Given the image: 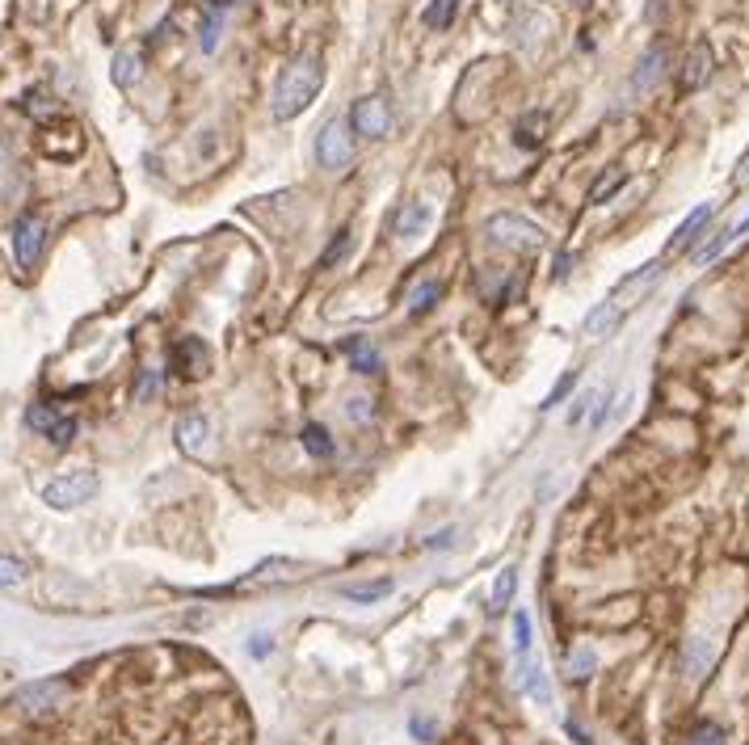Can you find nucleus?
<instances>
[{"label": "nucleus", "mask_w": 749, "mask_h": 745, "mask_svg": "<svg viewBox=\"0 0 749 745\" xmlns=\"http://www.w3.org/2000/svg\"><path fill=\"white\" fill-rule=\"evenodd\" d=\"M320 89H325V59H320L316 51L295 55L274 85V118H282V123H287V118H299L316 102Z\"/></svg>", "instance_id": "f257e3e1"}, {"label": "nucleus", "mask_w": 749, "mask_h": 745, "mask_svg": "<svg viewBox=\"0 0 749 745\" xmlns=\"http://www.w3.org/2000/svg\"><path fill=\"white\" fill-rule=\"evenodd\" d=\"M484 232H489L501 249H514V253H539L543 245H548V232H543L539 224H531V219L514 215V211L489 215V224H484Z\"/></svg>", "instance_id": "f03ea898"}, {"label": "nucleus", "mask_w": 749, "mask_h": 745, "mask_svg": "<svg viewBox=\"0 0 749 745\" xmlns=\"http://www.w3.org/2000/svg\"><path fill=\"white\" fill-rule=\"evenodd\" d=\"M101 489V480L97 472L89 468H76V472H64V476H55L43 485V501L51 510H76V506H85V501H93Z\"/></svg>", "instance_id": "7ed1b4c3"}, {"label": "nucleus", "mask_w": 749, "mask_h": 745, "mask_svg": "<svg viewBox=\"0 0 749 745\" xmlns=\"http://www.w3.org/2000/svg\"><path fill=\"white\" fill-rule=\"evenodd\" d=\"M354 127L346 123V118H333V123L320 131L316 139V160H320V169H329V173H341L350 165V156H354Z\"/></svg>", "instance_id": "20e7f679"}, {"label": "nucleus", "mask_w": 749, "mask_h": 745, "mask_svg": "<svg viewBox=\"0 0 749 745\" xmlns=\"http://www.w3.org/2000/svg\"><path fill=\"white\" fill-rule=\"evenodd\" d=\"M13 261H17V270H34L38 266V257H43V245H47V224L38 215H22L13 224Z\"/></svg>", "instance_id": "39448f33"}, {"label": "nucleus", "mask_w": 749, "mask_h": 745, "mask_svg": "<svg viewBox=\"0 0 749 745\" xmlns=\"http://www.w3.org/2000/svg\"><path fill=\"white\" fill-rule=\"evenodd\" d=\"M350 127H354V135H367V139L388 135V131H392V106H388V97L371 93V97H362V102H354Z\"/></svg>", "instance_id": "423d86ee"}, {"label": "nucleus", "mask_w": 749, "mask_h": 745, "mask_svg": "<svg viewBox=\"0 0 749 745\" xmlns=\"http://www.w3.org/2000/svg\"><path fill=\"white\" fill-rule=\"evenodd\" d=\"M712 68H716L712 47H707V43H695V47H691V55H686V64H682V76H678L682 93H695V89H703L707 80H712Z\"/></svg>", "instance_id": "0eeeda50"}, {"label": "nucleus", "mask_w": 749, "mask_h": 745, "mask_svg": "<svg viewBox=\"0 0 749 745\" xmlns=\"http://www.w3.org/2000/svg\"><path fill=\"white\" fill-rule=\"evenodd\" d=\"M64 695H68V682L55 678V682H34V687H22V691H17V703H22L30 716H43V712H51Z\"/></svg>", "instance_id": "6e6552de"}, {"label": "nucleus", "mask_w": 749, "mask_h": 745, "mask_svg": "<svg viewBox=\"0 0 749 745\" xmlns=\"http://www.w3.org/2000/svg\"><path fill=\"white\" fill-rule=\"evenodd\" d=\"M712 215H716L712 203H703V207H695L691 215H686L682 224H678V232L670 236V245H665V257H674V253H682L686 245H691V240H699V232L707 228V219H712Z\"/></svg>", "instance_id": "1a4fd4ad"}, {"label": "nucleus", "mask_w": 749, "mask_h": 745, "mask_svg": "<svg viewBox=\"0 0 749 745\" xmlns=\"http://www.w3.org/2000/svg\"><path fill=\"white\" fill-rule=\"evenodd\" d=\"M207 434H211V426H207V417H202V413H186L177 421V442H181V451H186V455H198L202 447H207Z\"/></svg>", "instance_id": "9d476101"}, {"label": "nucleus", "mask_w": 749, "mask_h": 745, "mask_svg": "<svg viewBox=\"0 0 749 745\" xmlns=\"http://www.w3.org/2000/svg\"><path fill=\"white\" fill-rule=\"evenodd\" d=\"M295 569H303V565H295V560H266V565H257L245 581H240L236 590H249V586H270V581H287V577H295Z\"/></svg>", "instance_id": "9b49d317"}, {"label": "nucleus", "mask_w": 749, "mask_h": 745, "mask_svg": "<svg viewBox=\"0 0 749 745\" xmlns=\"http://www.w3.org/2000/svg\"><path fill=\"white\" fill-rule=\"evenodd\" d=\"M110 76H114V85L131 89L135 80L144 76V51H139V47H131V51H118V55H114V68H110Z\"/></svg>", "instance_id": "f8f14e48"}, {"label": "nucleus", "mask_w": 749, "mask_h": 745, "mask_svg": "<svg viewBox=\"0 0 749 745\" xmlns=\"http://www.w3.org/2000/svg\"><path fill=\"white\" fill-rule=\"evenodd\" d=\"M514 590H518V569H501L497 581H493V594H489V615H505L514 602Z\"/></svg>", "instance_id": "ddd939ff"}, {"label": "nucleus", "mask_w": 749, "mask_h": 745, "mask_svg": "<svg viewBox=\"0 0 749 745\" xmlns=\"http://www.w3.org/2000/svg\"><path fill=\"white\" fill-rule=\"evenodd\" d=\"M346 358H350V367H354L358 375H375V371H379V350L371 346L367 337H350V341H346Z\"/></svg>", "instance_id": "4468645a"}, {"label": "nucleus", "mask_w": 749, "mask_h": 745, "mask_svg": "<svg viewBox=\"0 0 749 745\" xmlns=\"http://www.w3.org/2000/svg\"><path fill=\"white\" fill-rule=\"evenodd\" d=\"M224 9H228V0H207V17H202V38H198V47L207 51V55L219 47V26H224Z\"/></svg>", "instance_id": "2eb2a0df"}, {"label": "nucleus", "mask_w": 749, "mask_h": 745, "mask_svg": "<svg viewBox=\"0 0 749 745\" xmlns=\"http://www.w3.org/2000/svg\"><path fill=\"white\" fill-rule=\"evenodd\" d=\"M518 682H522V691L531 695L535 703H548V674H543V666H539L535 657L518 666Z\"/></svg>", "instance_id": "dca6fc26"}, {"label": "nucleus", "mask_w": 749, "mask_h": 745, "mask_svg": "<svg viewBox=\"0 0 749 745\" xmlns=\"http://www.w3.org/2000/svg\"><path fill=\"white\" fill-rule=\"evenodd\" d=\"M514 657H518V666L535 657V628H531V615L526 611H514Z\"/></svg>", "instance_id": "f3484780"}, {"label": "nucleus", "mask_w": 749, "mask_h": 745, "mask_svg": "<svg viewBox=\"0 0 749 745\" xmlns=\"http://www.w3.org/2000/svg\"><path fill=\"white\" fill-rule=\"evenodd\" d=\"M303 451L308 455H316V459H333L337 455V447H333V434L325 430V426H303Z\"/></svg>", "instance_id": "a211bd4d"}, {"label": "nucleus", "mask_w": 749, "mask_h": 745, "mask_svg": "<svg viewBox=\"0 0 749 745\" xmlns=\"http://www.w3.org/2000/svg\"><path fill=\"white\" fill-rule=\"evenodd\" d=\"M425 219H430V211H425L421 203H404V207H400V215H396V236L413 240V236L425 228Z\"/></svg>", "instance_id": "6ab92c4d"}, {"label": "nucleus", "mask_w": 749, "mask_h": 745, "mask_svg": "<svg viewBox=\"0 0 749 745\" xmlns=\"http://www.w3.org/2000/svg\"><path fill=\"white\" fill-rule=\"evenodd\" d=\"M619 312H623V308L615 304L611 295H606L602 304H598V308L590 312V320H585V333H590V337H602V333H606V329H611L615 320H619Z\"/></svg>", "instance_id": "aec40b11"}, {"label": "nucleus", "mask_w": 749, "mask_h": 745, "mask_svg": "<svg viewBox=\"0 0 749 745\" xmlns=\"http://www.w3.org/2000/svg\"><path fill=\"white\" fill-rule=\"evenodd\" d=\"M455 13H459V0H430L425 13H421V22L430 30H447L455 22Z\"/></svg>", "instance_id": "412c9836"}, {"label": "nucleus", "mask_w": 749, "mask_h": 745, "mask_svg": "<svg viewBox=\"0 0 749 745\" xmlns=\"http://www.w3.org/2000/svg\"><path fill=\"white\" fill-rule=\"evenodd\" d=\"M442 299V283H434V278H425V283H417L413 291H409V312L413 316H421V312H430L434 304Z\"/></svg>", "instance_id": "4be33fe9"}, {"label": "nucleus", "mask_w": 749, "mask_h": 745, "mask_svg": "<svg viewBox=\"0 0 749 745\" xmlns=\"http://www.w3.org/2000/svg\"><path fill=\"white\" fill-rule=\"evenodd\" d=\"M173 362H177V367H190V362H194L198 375H207V346H202V341H194V337H186V341H181V346L173 350Z\"/></svg>", "instance_id": "5701e85b"}, {"label": "nucleus", "mask_w": 749, "mask_h": 745, "mask_svg": "<svg viewBox=\"0 0 749 745\" xmlns=\"http://www.w3.org/2000/svg\"><path fill=\"white\" fill-rule=\"evenodd\" d=\"M59 417H64V413H59L55 405H30L26 409V426L38 430V434H51L59 426Z\"/></svg>", "instance_id": "b1692460"}, {"label": "nucleus", "mask_w": 749, "mask_h": 745, "mask_svg": "<svg viewBox=\"0 0 749 745\" xmlns=\"http://www.w3.org/2000/svg\"><path fill=\"white\" fill-rule=\"evenodd\" d=\"M623 181H627V169H606L598 181H594V190H590V203H606V198H611L619 186H623Z\"/></svg>", "instance_id": "393cba45"}, {"label": "nucleus", "mask_w": 749, "mask_h": 745, "mask_svg": "<svg viewBox=\"0 0 749 745\" xmlns=\"http://www.w3.org/2000/svg\"><path fill=\"white\" fill-rule=\"evenodd\" d=\"M661 64H665V51H661V47H653L649 55H644V59H640L636 85H640V89H653V80H661Z\"/></svg>", "instance_id": "a878e982"}, {"label": "nucleus", "mask_w": 749, "mask_h": 745, "mask_svg": "<svg viewBox=\"0 0 749 745\" xmlns=\"http://www.w3.org/2000/svg\"><path fill=\"white\" fill-rule=\"evenodd\" d=\"M594 666H598V657H594L590 644H585V649H573V653H569V666H564V670H569L573 682H581V678L594 674Z\"/></svg>", "instance_id": "bb28decb"}, {"label": "nucleus", "mask_w": 749, "mask_h": 745, "mask_svg": "<svg viewBox=\"0 0 749 745\" xmlns=\"http://www.w3.org/2000/svg\"><path fill=\"white\" fill-rule=\"evenodd\" d=\"M707 661H712V649H707L703 640H691L686 644V678H699L707 670Z\"/></svg>", "instance_id": "cd10ccee"}, {"label": "nucleus", "mask_w": 749, "mask_h": 745, "mask_svg": "<svg viewBox=\"0 0 749 745\" xmlns=\"http://www.w3.org/2000/svg\"><path fill=\"white\" fill-rule=\"evenodd\" d=\"M341 594H346L350 602H375L383 594H392V581H375V586H346Z\"/></svg>", "instance_id": "c85d7f7f"}, {"label": "nucleus", "mask_w": 749, "mask_h": 745, "mask_svg": "<svg viewBox=\"0 0 749 745\" xmlns=\"http://www.w3.org/2000/svg\"><path fill=\"white\" fill-rule=\"evenodd\" d=\"M535 123H539V114L531 118V123H518V131H514V144H518V148H526V152H535V148L543 144V135H539V127H535Z\"/></svg>", "instance_id": "c756f323"}, {"label": "nucleus", "mask_w": 749, "mask_h": 745, "mask_svg": "<svg viewBox=\"0 0 749 745\" xmlns=\"http://www.w3.org/2000/svg\"><path fill=\"white\" fill-rule=\"evenodd\" d=\"M47 438H51V447H55V451H68V447H72V438H76V421H72V417H59V426H55Z\"/></svg>", "instance_id": "7c9ffc66"}, {"label": "nucleus", "mask_w": 749, "mask_h": 745, "mask_svg": "<svg viewBox=\"0 0 749 745\" xmlns=\"http://www.w3.org/2000/svg\"><path fill=\"white\" fill-rule=\"evenodd\" d=\"M573 388H577V371H564V379H560V384H556V388L548 392V400H543V405H539V409H556V405H560V400H564V396H569Z\"/></svg>", "instance_id": "2f4dec72"}, {"label": "nucleus", "mask_w": 749, "mask_h": 745, "mask_svg": "<svg viewBox=\"0 0 749 745\" xmlns=\"http://www.w3.org/2000/svg\"><path fill=\"white\" fill-rule=\"evenodd\" d=\"M160 392V371L156 367H144L139 371V384H135V400H148Z\"/></svg>", "instance_id": "473e14b6"}, {"label": "nucleus", "mask_w": 749, "mask_h": 745, "mask_svg": "<svg viewBox=\"0 0 749 745\" xmlns=\"http://www.w3.org/2000/svg\"><path fill=\"white\" fill-rule=\"evenodd\" d=\"M691 745H724V729H716V724H699V729L691 733Z\"/></svg>", "instance_id": "72a5a7b5"}, {"label": "nucleus", "mask_w": 749, "mask_h": 745, "mask_svg": "<svg viewBox=\"0 0 749 745\" xmlns=\"http://www.w3.org/2000/svg\"><path fill=\"white\" fill-rule=\"evenodd\" d=\"M0 581H5V590L22 586V581H26V565H22V560H13V556H5V577H0Z\"/></svg>", "instance_id": "f704fd0d"}, {"label": "nucleus", "mask_w": 749, "mask_h": 745, "mask_svg": "<svg viewBox=\"0 0 749 745\" xmlns=\"http://www.w3.org/2000/svg\"><path fill=\"white\" fill-rule=\"evenodd\" d=\"M346 245H350V232H346V228H341V232L333 236V245L325 249V257H320V266H333V261L341 257V249H346Z\"/></svg>", "instance_id": "c9c22d12"}, {"label": "nucleus", "mask_w": 749, "mask_h": 745, "mask_svg": "<svg viewBox=\"0 0 749 745\" xmlns=\"http://www.w3.org/2000/svg\"><path fill=\"white\" fill-rule=\"evenodd\" d=\"M346 413H350V421H371V417H375V409H371V400H367V396H354Z\"/></svg>", "instance_id": "e433bc0d"}, {"label": "nucleus", "mask_w": 749, "mask_h": 745, "mask_svg": "<svg viewBox=\"0 0 749 745\" xmlns=\"http://www.w3.org/2000/svg\"><path fill=\"white\" fill-rule=\"evenodd\" d=\"M598 400H602V392H590V396H581V400H577V405H573V413H569V421H573V426H577V421L585 417V409H590V405H598Z\"/></svg>", "instance_id": "4c0bfd02"}, {"label": "nucleus", "mask_w": 749, "mask_h": 745, "mask_svg": "<svg viewBox=\"0 0 749 745\" xmlns=\"http://www.w3.org/2000/svg\"><path fill=\"white\" fill-rule=\"evenodd\" d=\"M249 653H253V657H266V653H270V636H266V632L253 636V640H249Z\"/></svg>", "instance_id": "58836bf2"}, {"label": "nucleus", "mask_w": 749, "mask_h": 745, "mask_svg": "<svg viewBox=\"0 0 749 745\" xmlns=\"http://www.w3.org/2000/svg\"><path fill=\"white\" fill-rule=\"evenodd\" d=\"M733 186H749V152L737 160V173H733Z\"/></svg>", "instance_id": "ea45409f"}, {"label": "nucleus", "mask_w": 749, "mask_h": 745, "mask_svg": "<svg viewBox=\"0 0 749 745\" xmlns=\"http://www.w3.org/2000/svg\"><path fill=\"white\" fill-rule=\"evenodd\" d=\"M413 733H417V737H425V741H430V737H434L438 729H434V720H413Z\"/></svg>", "instance_id": "a19ab883"}]
</instances>
